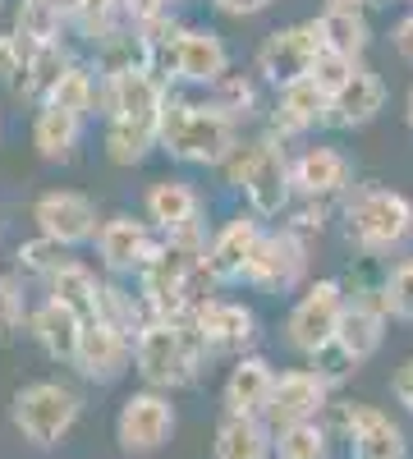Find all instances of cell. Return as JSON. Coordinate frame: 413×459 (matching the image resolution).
Masks as SVG:
<instances>
[{"label":"cell","instance_id":"obj_34","mask_svg":"<svg viewBox=\"0 0 413 459\" xmlns=\"http://www.w3.org/2000/svg\"><path fill=\"white\" fill-rule=\"evenodd\" d=\"M147 147H157V134L152 129L120 125V120L106 125V157L116 161V166H138L147 157Z\"/></svg>","mask_w":413,"mask_h":459},{"label":"cell","instance_id":"obj_42","mask_svg":"<svg viewBox=\"0 0 413 459\" xmlns=\"http://www.w3.org/2000/svg\"><path fill=\"white\" fill-rule=\"evenodd\" d=\"M211 5L230 19H257V14H267L276 0H211Z\"/></svg>","mask_w":413,"mask_h":459},{"label":"cell","instance_id":"obj_14","mask_svg":"<svg viewBox=\"0 0 413 459\" xmlns=\"http://www.w3.org/2000/svg\"><path fill=\"white\" fill-rule=\"evenodd\" d=\"M331 409V381L317 368H289L276 377V391H271V409H267V423L271 428H289V423H313Z\"/></svg>","mask_w":413,"mask_h":459},{"label":"cell","instance_id":"obj_44","mask_svg":"<svg viewBox=\"0 0 413 459\" xmlns=\"http://www.w3.org/2000/svg\"><path fill=\"white\" fill-rule=\"evenodd\" d=\"M391 42H395V51H400V60H409L413 65V10L395 23V32H391Z\"/></svg>","mask_w":413,"mask_h":459},{"label":"cell","instance_id":"obj_18","mask_svg":"<svg viewBox=\"0 0 413 459\" xmlns=\"http://www.w3.org/2000/svg\"><path fill=\"white\" fill-rule=\"evenodd\" d=\"M257 244H262V216H253V212L244 216V212H239L235 221H225V225L216 230V239L207 244V253H202L211 281H216V285L244 281V272H248V262H253Z\"/></svg>","mask_w":413,"mask_h":459},{"label":"cell","instance_id":"obj_43","mask_svg":"<svg viewBox=\"0 0 413 459\" xmlns=\"http://www.w3.org/2000/svg\"><path fill=\"white\" fill-rule=\"evenodd\" d=\"M391 395H395V404H404V413L413 418V359L395 368V377H391Z\"/></svg>","mask_w":413,"mask_h":459},{"label":"cell","instance_id":"obj_8","mask_svg":"<svg viewBox=\"0 0 413 459\" xmlns=\"http://www.w3.org/2000/svg\"><path fill=\"white\" fill-rule=\"evenodd\" d=\"M101 101H106L110 120L138 125V129H152L157 134L161 106H166V88L157 83L152 65H120V69H106Z\"/></svg>","mask_w":413,"mask_h":459},{"label":"cell","instance_id":"obj_22","mask_svg":"<svg viewBox=\"0 0 413 459\" xmlns=\"http://www.w3.org/2000/svg\"><path fill=\"white\" fill-rule=\"evenodd\" d=\"M276 134L294 138V134H308L317 125H331V97L313 83V79H298V83H285L276 92V115H271Z\"/></svg>","mask_w":413,"mask_h":459},{"label":"cell","instance_id":"obj_35","mask_svg":"<svg viewBox=\"0 0 413 459\" xmlns=\"http://www.w3.org/2000/svg\"><path fill=\"white\" fill-rule=\"evenodd\" d=\"M211 101L239 125V120H248V115L257 110V83L248 79V74H225V79L211 88Z\"/></svg>","mask_w":413,"mask_h":459},{"label":"cell","instance_id":"obj_5","mask_svg":"<svg viewBox=\"0 0 413 459\" xmlns=\"http://www.w3.org/2000/svg\"><path fill=\"white\" fill-rule=\"evenodd\" d=\"M349 244H358L363 253H395L409 235H413V203L400 188H363L349 203Z\"/></svg>","mask_w":413,"mask_h":459},{"label":"cell","instance_id":"obj_25","mask_svg":"<svg viewBox=\"0 0 413 459\" xmlns=\"http://www.w3.org/2000/svg\"><path fill=\"white\" fill-rule=\"evenodd\" d=\"M317 23V37L326 51H340V56H363L367 42H372V23H367V10L363 5H345V0H331V5L313 19Z\"/></svg>","mask_w":413,"mask_h":459},{"label":"cell","instance_id":"obj_19","mask_svg":"<svg viewBox=\"0 0 413 459\" xmlns=\"http://www.w3.org/2000/svg\"><path fill=\"white\" fill-rule=\"evenodd\" d=\"M386 340V303H382V290L372 294H354L345 303V317H340V331H335V350H340L349 363H367L372 354L382 350Z\"/></svg>","mask_w":413,"mask_h":459},{"label":"cell","instance_id":"obj_49","mask_svg":"<svg viewBox=\"0 0 413 459\" xmlns=\"http://www.w3.org/2000/svg\"><path fill=\"white\" fill-rule=\"evenodd\" d=\"M404 5H413V0H404Z\"/></svg>","mask_w":413,"mask_h":459},{"label":"cell","instance_id":"obj_23","mask_svg":"<svg viewBox=\"0 0 413 459\" xmlns=\"http://www.w3.org/2000/svg\"><path fill=\"white\" fill-rule=\"evenodd\" d=\"M147 221H152L161 235H175V230L202 225V198L189 179H157L147 188Z\"/></svg>","mask_w":413,"mask_h":459},{"label":"cell","instance_id":"obj_7","mask_svg":"<svg viewBox=\"0 0 413 459\" xmlns=\"http://www.w3.org/2000/svg\"><path fill=\"white\" fill-rule=\"evenodd\" d=\"M166 65L179 83L194 88H216L230 74V47L220 42V32L211 28H179L166 47L152 51V65Z\"/></svg>","mask_w":413,"mask_h":459},{"label":"cell","instance_id":"obj_2","mask_svg":"<svg viewBox=\"0 0 413 459\" xmlns=\"http://www.w3.org/2000/svg\"><path fill=\"white\" fill-rule=\"evenodd\" d=\"M207 350L194 331V317H152L133 335V372L152 391H179L198 377Z\"/></svg>","mask_w":413,"mask_h":459},{"label":"cell","instance_id":"obj_27","mask_svg":"<svg viewBox=\"0 0 413 459\" xmlns=\"http://www.w3.org/2000/svg\"><path fill=\"white\" fill-rule=\"evenodd\" d=\"M79 335H83V317L65 308V303L47 299L42 308L32 313V340L42 344V354L56 363H73V350H79Z\"/></svg>","mask_w":413,"mask_h":459},{"label":"cell","instance_id":"obj_15","mask_svg":"<svg viewBox=\"0 0 413 459\" xmlns=\"http://www.w3.org/2000/svg\"><path fill=\"white\" fill-rule=\"evenodd\" d=\"M289 184H294V198L304 203H331L349 194L354 184V166L340 147H304L298 157L289 161Z\"/></svg>","mask_w":413,"mask_h":459},{"label":"cell","instance_id":"obj_39","mask_svg":"<svg viewBox=\"0 0 413 459\" xmlns=\"http://www.w3.org/2000/svg\"><path fill=\"white\" fill-rule=\"evenodd\" d=\"M73 19H79L88 32H101V42H110L116 37V14H120V0H69Z\"/></svg>","mask_w":413,"mask_h":459},{"label":"cell","instance_id":"obj_46","mask_svg":"<svg viewBox=\"0 0 413 459\" xmlns=\"http://www.w3.org/2000/svg\"><path fill=\"white\" fill-rule=\"evenodd\" d=\"M345 5H363L367 10V5H377V0H345Z\"/></svg>","mask_w":413,"mask_h":459},{"label":"cell","instance_id":"obj_13","mask_svg":"<svg viewBox=\"0 0 413 459\" xmlns=\"http://www.w3.org/2000/svg\"><path fill=\"white\" fill-rule=\"evenodd\" d=\"M32 221H37V235H47L65 248H79V244H92L97 239V207L92 198L73 194V188H51L32 203Z\"/></svg>","mask_w":413,"mask_h":459},{"label":"cell","instance_id":"obj_45","mask_svg":"<svg viewBox=\"0 0 413 459\" xmlns=\"http://www.w3.org/2000/svg\"><path fill=\"white\" fill-rule=\"evenodd\" d=\"M404 120H409V129H413V88H409V97H404Z\"/></svg>","mask_w":413,"mask_h":459},{"label":"cell","instance_id":"obj_31","mask_svg":"<svg viewBox=\"0 0 413 459\" xmlns=\"http://www.w3.org/2000/svg\"><path fill=\"white\" fill-rule=\"evenodd\" d=\"M65 65H69V56H65V47L60 42H47V47H28V56H23V79H19V97H37V101H47V92H51V83L65 74Z\"/></svg>","mask_w":413,"mask_h":459},{"label":"cell","instance_id":"obj_26","mask_svg":"<svg viewBox=\"0 0 413 459\" xmlns=\"http://www.w3.org/2000/svg\"><path fill=\"white\" fill-rule=\"evenodd\" d=\"M271 441H276V432L267 418L225 413L216 428V441H211V455L216 459H271Z\"/></svg>","mask_w":413,"mask_h":459},{"label":"cell","instance_id":"obj_38","mask_svg":"<svg viewBox=\"0 0 413 459\" xmlns=\"http://www.w3.org/2000/svg\"><path fill=\"white\" fill-rule=\"evenodd\" d=\"M60 262H65V244H56V239H47V235L19 244V266H23V272H32V276H42V281L56 272Z\"/></svg>","mask_w":413,"mask_h":459},{"label":"cell","instance_id":"obj_3","mask_svg":"<svg viewBox=\"0 0 413 459\" xmlns=\"http://www.w3.org/2000/svg\"><path fill=\"white\" fill-rule=\"evenodd\" d=\"M230 184L244 188V198L253 207V216H280L294 198L289 184V157L276 138H257V143H239L230 157H225Z\"/></svg>","mask_w":413,"mask_h":459},{"label":"cell","instance_id":"obj_11","mask_svg":"<svg viewBox=\"0 0 413 459\" xmlns=\"http://www.w3.org/2000/svg\"><path fill=\"white\" fill-rule=\"evenodd\" d=\"M322 51V37H317V23H289V28H276L267 42L257 47V74L267 79L276 92L285 83H298L308 79V69Z\"/></svg>","mask_w":413,"mask_h":459},{"label":"cell","instance_id":"obj_4","mask_svg":"<svg viewBox=\"0 0 413 459\" xmlns=\"http://www.w3.org/2000/svg\"><path fill=\"white\" fill-rule=\"evenodd\" d=\"M79 413H83V400L65 381H32V386L14 395V428L37 450L60 446L79 423Z\"/></svg>","mask_w":413,"mask_h":459},{"label":"cell","instance_id":"obj_29","mask_svg":"<svg viewBox=\"0 0 413 459\" xmlns=\"http://www.w3.org/2000/svg\"><path fill=\"white\" fill-rule=\"evenodd\" d=\"M79 134H83V120L79 115H69L51 101H42V110H37L32 120V147L42 161H69L73 147H79Z\"/></svg>","mask_w":413,"mask_h":459},{"label":"cell","instance_id":"obj_20","mask_svg":"<svg viewBox=\"0 0 413 459\" xmlns=\"http://www.w3.org/2000/svg\"><path fill=\"white\" fill-rule=\"evenodd\" d=\"M157 239L152 230L133 216H110L97 225V257L106 262V272L116 276H129V272H142V262L152 257Z\"/></svg>","mask_w":413,"mask_h":459},{"label":"cell","instance_id":"obj_17","mask_svg":"<svg viewBox=\"0 0 413 459\" xmlns=\"http://www.w3.org/2000/svg\"><path fill=\"white\" fill-rule=\"evenodd\" d=\"M340 432L349 441V459H409V437L377 404H349Z\"/></svg>","mask_w":413,"mask_h":459},{"label":"cell","instance_id":"obj_40","mask_svg":"<svg viewBox=\"0 0 413 459\" xmlns=\"http://www.w3.org/2000/svg\"><path fill=\"white\" fill-rule=\"evenodd\" d=\"M23 313H28L23 285H19L14 276H0V340H10V335L23 326Z\"/></svg>","mask_w":413,"mask_h":459},{"label":"cell","instance_id":"obj_21","mask_svg":"<svg viewBox=\"0 0 413 459\" xmlns=\"http://www.w3.org/2000/svg\"><path fill=\"white\" fill-rule=\"evenodd\" d=\"M271 391H276V368L262 354H244L235 359L230 377H225V413H244V418H267L271 409Z\"/></svg>","mask_w":413,"mask_h":459},{"label":"cell","instance_id":"obj_37","mask_svg":"<svg viewBox=\"0 0 413 459\" xmlns=\"http://www.w3.org/2000/svg\"><path fill=\"white\" fill-rule=\"evenodd\" d=\"M382 303H386V317L413 322V257H404L395 272L382 285Z\"/></svg>","mask_w":413,"mask_h":459},{"label":"cell","instance_id":"obj_48","mask_svg":"<svg viewBox=\"0 0 413 459\" xmlns=\"http://www.w3.org/2000/svg\"><path fill=\"white\" fill-rule=\"evenodd\" d=\"M0 138H5V125H0Z\"/></svg>","mask_w":413,"mask_h":459},{"label":"cell","instance_id":"obj_30","mask_svg":"<svg viewBox=\"0 0 413 459\" xmlns=\"http://www.w3.org/2000/svg\"><path fill=\"white\" fill-rule=\"evenodd\" d=\"M69 0H23L19 5V19H14V37L23 47H47V42H60V28L69 19Z\"/></svg>","mask_w":413,"mask_h":459},{"label":"cell","instance_id":"obj_28","mask_svg":"<svg viewBox=\"0 0 413 459\" xmlns=\"http://www.w3.org/2000/svg\"><path fill=\"white\" fill-rule=\"evenodd\" d=\"M47 294L56 303H65V308H73L83 322H97L101 317V281L88 272L83 262H73V257H65L56 272L47 276Z\"/></svg>","mask_w":413,"mask_h":459},{"label":"cell","instance_id":"obj_24","mask_svg":"<svg viewBox=\"0 0 413 459\" xmlns=\"http://www.w3.org/2000/svg\"><path fill=\"white\" fill-rule=\"evenodd\" d=\"M386 106V83H382V74H372V69H354V79L331 97V125H340V129H363L372 125L382 115Z\"/></svg>","mask_w":413,"mask_h":459},{"label":"cell","instance_id":"obj_41","mask_svg":"<svg viewBox=\"0 0 413 459\" xmlns=\"http://www.w3.org/2000/svg\"><path fill=\"white\" fill-rule=\"evenodd\" d=\"M23 56H28V47L19 37H0V79H14L23 69Z\"/></svg>","mask_w":413,"mask_h":459},{"label":"cell","instance_id":"obj_16","mask_svg":"<svg viewBox=\"0 0 413 459\" xmlns=\"http://www.w3.org/2000/svg\"><path fill=\"white\" fill-rule=\"evenodd\" d=\"M194 331L207 354H244L257 340V313L235 299H207L194 308Z\"/></svg>","mask_w":413,"mask_h":459},{"label":"cell","instance_id":"obj_6","mask_svg":"<svg viewBox=\"0 0 413 459\" xmlns=\"http://www.w3.org/2000/svg\"><path fill=\"white\" fill-rule=\"evenodd\" d=\"M345 285L340 281H313L304 294H298V303L289 308V322H285V340L289 350L298 354H322L326 344L335 340V331H340V317H345Z\"/></svg>","mask_w":413,"mask_h":459},{"label":"cell","instance_id":"obj_1","mask_svg":"<svg viewBox=\"0 0 413 459\" xmlns=\"http://www.w3.org/2000/svg\"><path fill=\"white\" fill-rule=\"evenodd\" d=\"M157 143L175 161L189 166H225V157L239 147V125L225 115L216 101H189V97H166Z\"/></svg>","mask_w":413,"mask_h":459},{"label":"cell","instance_id":"obj_36","mask_svg":"<svg viewBox=\"0 0 413 459\" xmlns=\"http://www.w3.org/2000/svg\"><path fill=\"white\" fill-rule=\"evenodd\" d=\"M354 69H358V60L354 56H340V51H317V60H313V69H308V79L326 92V97H335L349 79H354Z\"/></svg>","mask_w":413,"mask_h":459},{"label":"cell","instance_id":"obj_47","mask_svg":"<svg viewBox=\"0 0 413 459\" xmlns=\"http://www.w3.org/2000/svg\"><path fill=\"white\" fill-rule=\"evenodd\" d=\"M157 5H166V10H170V5H179V0H157Z\"/></svg>","mask_w":413,"mask_h":459},{"label":"cell","instance_id":"obj_12","mask_svg":"<svg viewBox=\"0 0 413 459\" xmlns=\"http://www.w3.org/2000/svg\"><path fill=\"white\" fill-rule=\"evenodd\" d=\"M133 363V335L116 322H83V335H79V350H73V368H79L88 381L97 386H110V381H120Z\"/></svg>","mask_w":413,"mask_h":459},{"label":"cell","instance_id":"obj_33","mask_svg":"<svg viewBox=\"0 0 413 459\" xmlns=\"http://www.w3.org/2000/svg\"><path fill=\"white\" fill-rule=\"evenodd\" d=\"M276 441H271V459H326L331 455V437L326 428L317 423H289V428H271Z\"/></svg>","mask_w":413,"mask_h":459},{"label":"cell","instance_id":"obj_32","mask_svg":"<svg viewBox=\"0 0 413 459\" xmlns=\"http://www.w3.org/2000/svg\"><path fill=\"white\" fill-rule=\"evenodd\" d=\"M47 101L83 120V115H92V106L101 101V83L92 79V69H83V65H65V74L51 83Z\"/></svg>","mask_w":413,"mask_h":459},{"label":"cell","instance_id":"obj_9","mask_svg":"<svg viewBox=\"0 0 413 459\" xmlns=\"http://www.w3.org/2000/svg\"><path fill=\"white\" fill-rule=\"evenodd\" d=\"M308 272V244L294 225L285 230H262V244L248 262L244 281L262 294H289Z\"/></svg>","mask_w":413,"mask_h":459},{"label":"cell","instance_id":"obj_10","mask_svg":"<svg viewBox=\"0 0 413 459\" xmlns=\"http://www.w3.org/2000/svg\"><path fill=\"white\" fill-rule=\"evenodd\" d=\"M175 437V404L166 391H133L116 413V441L125 455H157Z\"/></svg>","mask_w":413,"mask_h":459}]
</instances>
